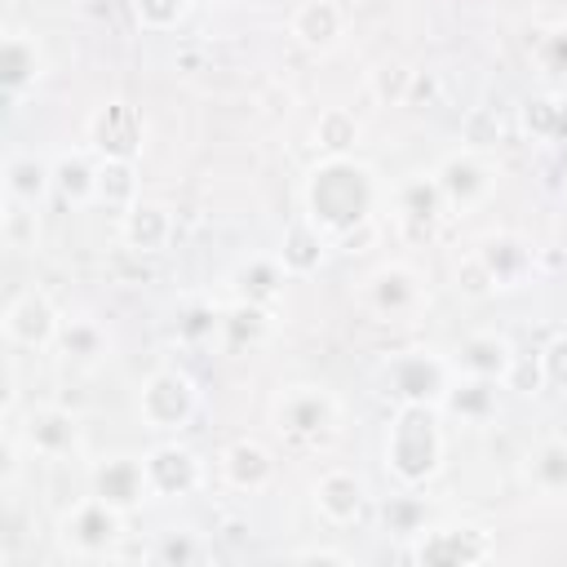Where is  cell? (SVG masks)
<instances>
[{
	"mask_svg": "<svg viewBox=\"0 0 567 567\" xmlns=\"http://www.w3.org/2000/svg\"><path fill=\"white\" fill-rule=\"evenodd\" d=\"M381 204L377 168L354 155H323L301 177V213L328 235L341 239L354 226H368Z\"/></svg>",
	"mask_w": 567,
	"mask_h": 567,
	"instance_id": "6da1fadb",
	"label": "cell"
},
{
	"mask_svg": "<svg viewBox=\"0 0 567 567\" xmlns=\"http://www.w3.org/2000/svg\"><path fill=\"white\" fill-rule=\"evenodd\" d=\"M443 425H439V408L430 403H399L390 425H385V439H381V461H385V474L399 483V487H425L439 470H443Z\"/></svg>",
	"mask_w": 567,
	"mask_h": 567,
	"instance_id": "7a4b0ae2",
	"label": "cell"
},
{
	"mask_svg": "<svg viewBox=\"0 0 567 567\" xmlns=\"http://www.w3.org/2000/svg\"><path fill=\"white\" fill-rule=\"evenodd\" d=\"M452 381H456L452 354H439V350H425V346L399 350V354H390L381 363V390H385V399H394V408L399 403H430V408H439Z\"/></svg>",
	"mask_w": 567,
	"mask_h": 567,
	"instance_id": "3957f363",
	"label": "cell"
},
{
	"mask_svg": "<svg viewBox=\"0 0 567 567\" xmlns=\"http://www.w3.org/2000/svg\"><path fill=\"white\" fill-rule=\"evenodd\" d=\"M270 421H275V430H279L284 439H292V443H323V439L337 434L341 403H337L332 390L301 381V385H288V390L275 394Z\"/></svg>",
	"mask_w": 567,
	"mask_h": 567,
	"instance_id": "277c9868",
	"label": "cell"
},
{
	"mask_svg": "<svg viewBox=\"0 0 567 567\" xmlns=\"http://www.w3.org/2000/svg\"><path fill=\"white\" fill-rule=\"evenodd\" d=\"M58 545L71 558H115L124 545V509L106 505L102 496L75 501L58 518Z\"/></svg>",
	"mask_w": 567,
	"mask_h": 567,
	"instance_id": "5b68a950",
	"label": "cell"
},
{
	"mask_svg": "<svg viewBox=\"0 0 567 567\" xmlns=\"http://www.w3.org/2000/svg\"><path fill=\"white\" fill-rule=\"evenodd\" d=\"M199 412V390L182 368H155L137 385V416L155 434H177L195 421Z\"/></svg>",
	"mask_w": 567,
	"mask_h": 567,
	"instance_id": "8992f818",
	"label": "cell"
},
{
	"mask_svg": "<svg viewBox=\"0 0 567 567\" xmlns=\"http://www.w3.org/2000/svg\"><path fill=\"white\" fill-rule=\"evenodd\" d=\"M496 554V536L483 523H430L412 545L408 558L421 567H474Z\"/></svg>",
	"mask_w": 567,
	"mask_h": 567,
	"instance_id": "52a82bcc",
	"label": "cell"
},
{
	"mask_svg": "<svg viewBox=\"0 0 567 567\" xmlns=\"http://www.w3.org/2000/svg\"><path fill=\"white\" fill-rule=\"evenodd\" d=\"M84 137H89V151L97 159H142L146 151V120L133 102L124 97H111V102H97L89 124H84Z\"/></svg>",
	"mask_w": 567,
	"mask_h": 567,
	"instance_id": "ba28073f",
	"label": "cell"
},
{
	"mask_svg": "<svg viewBox=\"0 0 567 567\" xmlns=\"http://www.w3.org/2000/svg\"><path fill=\"white\" fill-rule=\"evenodd\" d=\"M142 470H146V487L151 501H190L204 487V461L195 447L164 439L155 447L142 452Z\"/></svg>",
	"mask_w": 567,
	"mask_h": 567,
	"instance_id": "9c48e42d",
	"label": "cell"
},
{
	"mask_svg": "<svg viewBox=\"0 0 567 567\" xmlns=\"http://www.w3.org/2000/svg\"><path fill=\"white\" fill-rule=\"evenodd\" d=\"M434 182H439V190L447 199V213H470L496 190V168L487 164L483 151L461 146V151H452V155H443L434 164Z\"/></svg>",
	"mask_w": 567,
	"mask_h": 567,
	"instance_id": "30bf717a",
	"label": "cell"
},
{
	"mask_svg": "<svg viewBox=\"0 0 567 567\" xmlns=\"http://www.w3.org/2000/svg\"><path fill=\"white\" fill-rule=\"evenodd\" d=\"M13 430H18V439H22V447H27L31 456H49V461L80 452V439H84L80 416H75L71 408H58V403H35V408H27L22 425L13 421Z\"/></svg>",
	"mask_w": 567,
	"mask_h": 567,
	"instance_id": "8fae6325",
	"label": "cell"
},
{
	"mask_svg": "<svg viewBox=\"0 0 567 567\" xmlns=\"http://www.w3.org/2000/svg\"><path fill=\"white\" fill-rule=\"evenodd\" d=\"M0 328H4V341L18 346V350H49V346L58 341L62 315H58V306H53L40 288H27V292H18V297L4 306Z\"/></svg>",
	"mask_w": 567,
	"mask_h": 567,
	"instance_id": "7c38bea8",
	"label": "cell"
},
{
	"mask_svg": "<svg viewBox=\"0 0 567 567\" xmlns=\"http://www.w3.org/2000/svg\"><path fill=\"white\" fill-rule=\"evenodd\" d=\"M363 306L381 319L412 315L421 306V275L408 261H385L363 279Z\"/></svg>",
	"mask_w": 567,
	"mask_h": 567,
	"instance_id": "4fadbf2b",
	"label": "cell"
},
{
	"mask_svg": "<svg viewBox=\"0 0 567 567\" xmlns=\"http://www.w3.org/2000/svg\"><path fill=\"white\" fill-rule=\"evenodd\" d=\"M474 252H478V261L487 266V275L496 279L501 292L505 288H523L532 279V270H536V248L514 230H487L474 244Z\"/></svg>",
	"mask_w": 567,
	"mask_h": 567,
	"instance_id": "5bb4252c",
	"label": "cell"
},
{
	"mask_svg": "<svg viewBox=\"0 0 567 567\" xmlns=\"http://www.w3.org/2000/svg\"><path fill=\"white\" fill-rule=\"evenodd\" d=\"M89 487H93V496H102L106 505H115V509H124V514H133L137 505L151 501L142 456H102V461L89 470Z\"/></svg>",
	"mask_w": 567,
	"mask_h": 567,
	"instance_id": "9a60e30c",
	"label": "cell"
},
{
	"mask_svg": "<svg viewBox=\"0 0 567 567\" xmlns=\"http://www.w3.org/2000/svg\"><path fill=\"white\" fill-rule=\"evenodd\" d=\"M514 359H518V346L505 332H492V328L461 337L456 350H452V368L461 377H487V381H501V385H505Z\"/></svg>",
	"mask_w": 567,
	"mask_h": 567,
	"instance_id": "2e32d148",
	"label": "cell"
},
{
	"mask_svg": "<svg viewBox=\"0 0 567 567\" xmlns=\"http://www.w3.org/2000/svg\"><path fill=\"white\" fill-rule=\"evenodd\" d=\"M310 496H315V514L328 527H350L368 509V483L354 470H328V474H319V483H315Z\"/></svg>",
	"mask_w": 567,
	"mask_h": 567,
	"instance_id": "e0dca14e",
	"label": "cell"
},
{
	"mask_svg": "<svg viewBox=\"0 0 567 567\" xmlns=\"http://www.w3.org/2000/svg\"><path fill=\"white\" fill-rule=\"evenodd\" d=\"M217 470H221V483L230 492H266L275 483V452L261 443V439H235L221 447L217 456Z\"/></svg>",
	"mask_w": 567,
	"mask_h": 567,
	"instance_id": "ac0fdd59",
	"label": "cell"
},
{
	"mask_svg": "<svg viewBox=\"0 0 567 567\" xmlns=\"http://www.w3.org/2000/svg\"><path fill=\"white\" fill-rule=\"evenodd\" d=\"M44 80V49L31 31H4L0 40V89L9 102H18L22 93H31Z\"/></svg>",
	"mask_w": 567,
	"mask_h": 567,
	"instance_id": "d6986e66",
	"label": "cell"
},
{
	"mask_svg": "<svg viewBox=\"0 0 567 567\" xmlns=\"http://www.w3.org/2000/svg\"><path fill=\"white\" fill-rule=\"evenodd\" d=\"M173 230H177V221H173V208H168V204L137 199L133 208L120 213V239H124V248L137 252V257L164 252V248L173 244Z\"/></svg>",
	"mask_w": 567,
	"mask_h": 567,
	"instance_id": "ffe728a7",
	"label": "cell"
},
{
	"mask_svg": "<svg viewBox=\"0 0 567 567\" xmlns=\"http://www.w3.org/2000/svg\"><path fill=\"white\" fill-rule=\"evenodd\" d=\"M394 213H399V221H403L412 235H434V226L447 217V199H443V190H439V182H434V168H430V173H416V177H408V182H399V190H394Z\"/></svg>",
	"mask_w": 567,
	"mask_h": 567,
	"instance_id": "44dd1931",
	"label": "cell"
},
{
	"mask_svg": "<svg viewBox=\"0 0 567 567\" xmlns=\"http://www.w3.org/2000/svg\"><path fill=\"white\" fill-rule=\"evenodd\" d=\"M288 35L310 53H328L346 35V13L337 0H301L288 18Z\"/></svg>",
	"mask_w": 567,
	"mask_h": 567,
	"instance_id": "7402d4cb",
	"label": "cell"
},
{
	"mask_svg": "<svg viewBox=\"0 0 567 567\" xmlns=\"http://www.w3.org/2000/svg\"><path fill=\"white\" fill-rule=\"evenodd\" d=\"M328 248H332V239L301 213L297 221H288L284 226V239H279V248H275V257L284 261V270L292 275V279H310V275H319L323 270V261H328Z\"/></svg>",
	"mask_w": 567,
	"mask_h": 567,
	"instance_id": "603a6c76",
	"label": "cell"
},
{
	"mask_svg": "<svg viewBox=\"0 0 567 567\" xmlns=\"http://www.w3.org/2000/svg\"><path fill=\"white\" fill-rule=\"evenodd\" d=\"M501 390H505L501 381H487V377H461V372H456V381L447 385L439 412L456 416L461 425H487V421L501 412Z\"/></svg>",
	"mask_w": 567,
	"mask_h": 567,
	"instance_id": "cb8c5ba5",
	"label": "cell"
},
{
	"mask_svg": "<svg viewBox=\"0 0 567 567\" xmlns=\"http://www.w3.org/2000/svg\"><path fill=\"white\" fill-rule=\"evenodd\" d=\"M288 270L275 252H257L248 261H239L230 270V288H235V301H252V306H275L288 288Z\"/></svg>",
	"mask_w": 567,
	"mask_h": 567,
	"instance_id": "d4e9b609",
	"label": "cell"
},
{
	"mask_svg": "<svg viewBox=\"0 0 567 567\" xmlns=\"http://www.w3.org/2000/svg\"><path fill=\"white\" fill-rule=\"evenodd\" d=\"M93 186H97V155L89 146H66L53 155V195L66 208L93 204Z\"/></svg>",
	"mask_w": 567,
	"mask_h": 567,
	"instance_id": "484cf974",
	"label": "cell"
},
{
	"mask_svg": "<svg viewBox=\"0 0 567 567\" xmlns=\"http://www.w3.org/2000/svg\"><path fill=\"white\" fill-rule=\"evenodd\" d=\"M49 195H53V159H44L35 151H13L4 159V199L40 208Z\"/></svg>",
	"mask_w": 567,
	"mask_h": 567,
	"instance_id": "4316f807",
	"label": "cell"
},
{
	"mask_svg": "<svg viewBox=\"0 0 567 567\" xmlns=\"http://www.w3.org/2000/svg\"><path fill=\"white\" fill-rule=\"evenodd\" d=\"M518 128H523L532 142H540V146H567V93L545 89V93L523 97V106H518Z\"/></svg>",
	"mask_w": 567,
	"mask_h": 567,
	"instance_id": "83f0119b",
	"label": "cell"
},
{
	"mask_svg": "<svg viewBox=\"0 0 567 567\" xmlns=\"http://www.w3.org/2000/svg\"><path fill=\"white\" fill-rule=\"evenodd\" d=\"M53 350H58L66 363L93 368V363H102V359L111 354V332H106L97 319H62Z\"/></svg>",
	"mask_w": 567,
	"mask_h": 567,
	"instance_id": "f1b7e54d",
	"label": "cell"
},
{
	"mask_svg": "<svg viewBox=\"0 0 567 567\" xmlns=\"http://www.w3.org/2000/svg\"><path fill=\"white\" fill-rule=\"evenodd\" d=\"M142 199V186H137V164L133 159H97V186H93V204L111 208V213H124Z\"/></svg>",
	"mask_w": 567,
	"mask_h": 567,
	"instance_id": "f546056e",
	"label": "cell"
},
{
	"mask_svg": "<svg viewBox=\"0 0 567 567\" xmlns=\"http://www.w3.org/2000/svg\"><path fill=\"white\" fill-rule=\"evenodd\" d=\"M270 332H275V315H270V306L230 301V306L221 310V341H226L230 350H244V346H261Z\"/></svg>",
	"mask_w": 567,
	"mask_h": 567,
	"instance_id": "4dcf8cb0",
	"label": "cell"
},
{
	"mask_svg": "<svg viewBox=\"0 0 567 567\" xmlns=\"http://www.w3.org/2000/svg\"><path fill=\"white\" fill-rule=\"evenodd\" d=\"M359 133H363V124H359V115L350 106H323L315 115V128H310V137H315V146L323 155H354Z\"/></svg>",
	"mask_w": 567,
	"mask_h": 567,
	"instance_id": "1f68e13d",
	"label": "cell"
},
{
	"mask_svg": "<svg viewBox=\"0 0 567 567\" xmlns=\"http://www.w3.org/2000/svg\"><path fill=\"white\" fill-rule=\"evenodd\" d=\"M527 478L540 496H563L567 492V439H545L527 456Z\"/></svg>",
	"mask_w": 567,
	"mask_h": 567,
	"instance_id": "d6a6232c",
	"label": "cell"
},
{
	"mask_svg": "<svg viewBox=\"0 0 567 567\" xmlns=\"http://www.w3.org/2000/svg\"><path fill=\"white\" fill-rule=\"evenodd\" d=\"M173 332H177L182 346H204V341L221 337V306L208 301V297H190L186 306H177Z\"/></svg>",
	"mask_w": 567,
	"mask_h": 567,
	"instance_id": "836d02e7",
	"label": "cell"
},
{
	"mask_svg": "<svg viewBox=\"0 0 567 567\" xmlns=\"http://www.w3.org/2000/svg\"><path fill=\"white\" fill-rule=\"evenodd\" d=\"M412 84H416V71L399 58H381L372 71H368V89L381 106H408L412 102Z\"/></svg>",
	"mask_w": 567,
	"mask_h": 567,
	"instance_id": "e575fe53",
	"label": "cell"
},
{
	"mask_svg": "<svg viewBox=\"0 0 567 567\" xmlns=\"http://www.w3.org/2000/svg\"><path fill=\"white\" fill-rule=\"evenodd\" d=\"M381 523H385V532L416 540V536L430 527V505H425L421 496H412V487H403L399 496H390V501L381 505Z\"/></svg>",
	"mask_w": 567,
	"mask_h": 567,
	"instance_id": "d590c367",
	"label": "cell"
},
{
	"mask_svg": "<svg viewBox=\"0 0 567 567\" xmlns=\"http://www.w3.org/2000/svg\"><path fill=\"white\" fill-rule=\"evenodd\" d=\"M0 230H4V248H13V252L35 248V239H40V208L18 204V199H4V221H0Z\"/></svg>",
	"mask_w": 567,
	"mask_h": 567,
	"instance_id": "8d00e7d4",
	"label": "cell"
},
{
	"mask_svg": "<svg viewBox=\"0 0 567 567\" xmlns=\"http://www.w3.org/2000/svg\"><path fill=\"white\" fill-rule=\"evenodd\" d=\"M151 558H155L159 567H190V563L204 558V540H199L195 532H177V527H173V532H159Z\"/></svg>",
	"mask_w": 567,
	"mask_h": 567,
	"instance_id": "74e56055",
	"label": "cell"
},
{
	"mask_svg": "<svg viewBox=\"0 0 567 567\" xmlns=\"http://www.w3.org/2000/svg\"><path fill=\"white\" fill-rule=\"evenodd\" d=\"M190 13V0H133V18L142 31H177Z\"/></svg>",
	"mask_w": 567,
	"mask_h": 567,
	"instance_id": "f35d334b",
	"label": "cell"
},
{
	"mask_svg": "<svg viewBox=\"0 0 567 567\" xmlns=\"http://www.w3.org/2000/svg\"><path fill=\"white\" fill-rule=\"evenodd\" d=\"M452 279H456V292H461L465 301H487L492 292H501V288H496V279L487 275V266L478 261V252H474V248L456 261V275H452Z\"/></svg>",
	"mask_w": 567,
	"mask_h": 567,
	"instance_id": "ab89813d",
	"label": "cell"
},
{
	"mask_svg": "<svg viewBox=\"0 0 567 567\" xmlns=\"http://www.w3.org/2000/svg\"><path fill=\"white\" fill-rule=\"evenodd\" d=\"M461 142H465L470 151H487V146H496V142H501V120H496V111L474 106V111L461 120Z\"/></svg>",
	"mask_w": 567,
	"mask_h": 567,
	"instance_id": "60d3db41",
	"label": "cell"
},
{
	"mask_svg": "<svg viewBox=\"0 0 567 567\" xmlns=\"http://www.w3.org/2000/svg\"><path fill=\"white\" fill-rule=\"evenodd\" d=\"M536 66L549 80H567V27H554L536 40Z\"/></svg>",
	"mask_w": 567,
	"mask_h": 567,
	"instance_id": "b9f144b4",
	"label": "cell"
},
{
	"mask_svg": "<svg viewBox=\"0 0 567 567\" xmlns=\"http://www.w3.org/2000/svg\"><path fill=\"white\" fill-rule=\"evenodd\" d=\"M505 390H514V394H540V390H545L540 350H532V354L518 350V359H514V368H509V377H505Z\"/></svg>",
	"mask_w": 567,
	"mask_h": 567,
	"instance_id": "7bdbcfd3",
	"label": "cell"
},
{
	"mask_svg": "<svg viewBox=\"0 0 567 567\" xmlns=\"http://www.w3.org/2000/svg\"><path fill=\"white\" fill-rule=\"evenodd\" d=\"M540 368H545V385L567 390V332L540 346Z\"/></svg>",
	"mask_w": 567,
	"mask_h": 567,
	"instance_id": "ee69618b",
	"label": "cell"
},
{
	"mask_svg": "<svg viewBox=\"0 0 567 567\" xmlns=\"http://www.w3.org/2000/svg\"><path fill=\"white\" fill-rule=\"evenodd\" d=\"M292 563H332V567H350L354 558L346 549H332V545H301L292 549Z\"/></svg>",
	"mask_w": 567,
	"mask_h": 567,
	"instance_id": "f6af8a7d",
	"label": "cell"
},
{
	"mask_svg": "<svg viewBox=\"0 0 567 567\" xmlns=\"http://www.w3.org/2000/svg\"><path fill=\"white\" fill-rule=\"evenodd\" d=\"M372 235H377V226L368 221V226H354V230H346L341 239H332V248H341V252H363V248L372 244Z\"/></svg>",
	"mask_w": 567,
	"mask_h": 567,
	"instance_id": "bcb514c9",
	"label": "cell"
},
{
	"mask_svg": "<svg viewBox=\"0 0 567 567\" xmlns=\"http://www.w3.org/2000/svg\"><path fill=\"white\" fill-rule=\"evenodd\" d=\"M390 4H394V0H390Z\"/></svg>",
	"mask_w": 567,
	"mask_h": 567,
	"instance_id": "7dc6e473",
	"label": "cell"
}]
</instances>
